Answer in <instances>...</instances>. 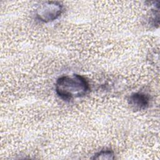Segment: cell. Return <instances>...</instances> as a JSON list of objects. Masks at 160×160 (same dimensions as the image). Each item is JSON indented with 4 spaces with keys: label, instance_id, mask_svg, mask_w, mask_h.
<instances>
[{
    "label": "cell",
    "instance_id": "obj_1",
    "mask_svg": "<svg viewBox=\"0 0 160 160\" xmlns=\"http://www.w3.org/2000/svg\"><path fill=\"white\" fill-rule=\"evenodd\" d=\"M55 89L61 98L71 100L86 95L89 90V85L86 78L81 75L63 76L56 81Z\"/></svg>",
    "mask_w": 160,
    "mask_h": 160
},
{
    "label": "cell",
    "instance_id": "obj_4",
    "mask_svg": "<svg viewBox=\"0 0 160 160\" xmlns=\"http://www.w3.org/2000/svg\"><path fill=\"white\" fill-rule=\"evenodd\" d=\"M114 158V154L111 149L101 150L96 153L92 159H113Z\"/></svg>",
    "mask_w": 160,
    "mask_h": 160
},
{
    "label": "cell",
    "instance_id": "obj_3",
    "mask_svg": "<svg viewBox=\"0 0 160 160\" xmlns=\"http://www.w3.org/2000/svg\"><path fill=\"white\" fill-rule=\"evenodd\" d=\"M128 100L129 104L136 110H144L146 109L150 102L149 95L142 92L132 93L130 95Z\"/></svg>",
    "mask_w": 160,
    "mask_h": 160
},
{
    "label": "cell",
    "instance_id": "obj_2",
    "mask_svg": "<svg viewBox=\"0 0 160 160\" xmlns=\"http://www.w3.org/2000/svg\"><path fill=\"white\" fill-rule=\"evenodd\" d=\"M63 11V6L57 1H46L39 5L36 10L37 19L44 22H49L58 19Z\"/></svg>",
    "mask_w": 160,
    "mask_h": 160
}]
</instances>
